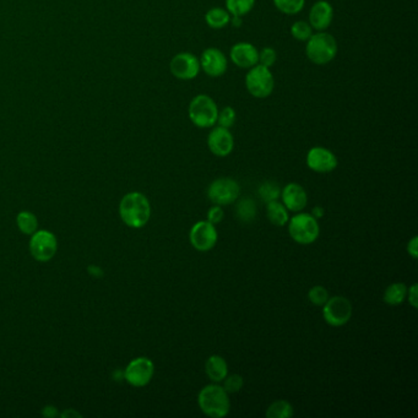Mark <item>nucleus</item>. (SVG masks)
Instances as JSON below:
<instances>
[{
	"instance_id": "nucleus-15",
	"label": "nucleus",
	"mask_w": 418,
	"mask_h": 418,
	"mask_svg": "<svg viewBox=\"0 0 418 418\" xmlns=\"http://www.w3.org/2000/svg\"><path fill=\"white\" fill-rule=\"evenodd\" d=\"M208 146L217 157H226L234 148V139L230 129L215 126L208 136Z\"/></svg>"
},
{
	"instance_id": "nucleus-13",
	"label": "nucleus",
	"mask_w": 418,
	"mask_h": 418,
	"mask_svg": "<svg viewBox=\"0 0 418 418\" xmlns=\"http://www.w3.org/2000/svg\"><path fill=\"white\" fill-rule=\"evenodd\" d=\"M199 60L200 68L210 78H220L228 69V60L225 53L215 47L206 48Z\"/></svg>"
},
{
	"instance_id": "nucleus-14",
	"label": "nucleus",
	"mask_w": 418,
	"mask_h": 418,
	"mask_svg": "<svg viewBox=\"0 0 418 418\" xmlns=\"http://www.w3.org/2000/svg\"><path fill=\"white\" fill-rule=\"evenodd\" d=\"M339 164L333 151L325 147L316 146L307 153V166L317 173H330Z\"/></svg>"
},
{
	"instance_id": "nucleus-2",
	"label": "nucleus",
	"mask_w": 418,
	"mask_h": 418,
	"mask_svg": "<svg viewBox=\"0 0 418 418\" xmlns=\"http://www.w3.org/2000/svg\"><path fill=\"white\" fill-rule=\"evenodd\" d=\"M198 404L200 410L209 417H226L231 411L228 393L220 385L211 384L205 386L199 393Z\"/></svg>"
},
{
	"instance_id": "nucleus-19",
	"label": "nucleus",
	"mask_w": 418,
	"mask_h": 418,
	"mask_svg": "<svg viewBox=\"0 0 418 418\" xmlns=\"http://www.w3.org/2000/svg\"><path fill=\"white\" fill-rule=\"evenodd\" d=\"M205 372L212 382L221 383L228 374L227 362L225 361V358L217 356V355L209 357L208 361L205 363Z\"/></svg>"
},
{
	"instance_id": "nucleus-34",
	"label": "nucleus",
	"mask_w": 418,
	"mask_h": 418,
	"mask_svg": "<svg viewBox=\"0 0 418 418\" xmlns=\"http://www.w3.org/2000/svg\"><path fill=\"white\" fill-rule=\"evenodd\" d=\"M223 217H225V214H223V210L220 205L212 206L208 212V221L211 222L212 225L220 223L221 221L223 220Z\"/></svg>"
},
{
	"instance_id": "nucleus-20",
	"label": "nucleus",
	"mask_w": 418,
	"mask_h": 418,
	"mask_svg": "<svg viewBox=\"0 0 418 418\" xmlns=\"http://www.w3.org/2000/svg\"><path fill=\"white\" fill-rule=\"evenodd\" d=\"M231 17V14L227 12L226 9L216 6L208 10L205 15V21L211 29L221 30L225 29L227 25H230Z\"/></svg>"
},
{
	"instance_id": "nucleus-10",
	"label": "nucleus",
	"mask_w": 418,
	"mask_h": 418,
	"mask_svg": "<svg viewBox=\"0 0 418 418\" xmlns=\"http://www.w3.org/2000/svg\"><path fill=\"white\" fill-rule=\"evenodd\" d=\"M170 70L175 79L189 81L195 79L200 73V60L192 53H178L170 60Z\"/></svg>"
},
{
	"instance_id": "nucleus-23",
	"label": "nucleus",
	"mask_w": 418,
	"mask_h": 418,
	"mask_svg": "<svg viewBox=\"0 0 418 418\" xmlns=\"http://www.w3.org/2000/svg\"><path fill=\"white\" fill-rule=\"evenodd\" d=\"M236 215L238 220L244 223H250L256 217V205L254 200L249 198L241 199L236 206Z\"/></svg>"
},
{
	"instance_id": "nucleus-18",
	"label": "nucleus",
	"mask_w": 418,
	"mask_h": 418,
	"mask_svg": "<svg viewBox=\"0 0 418 418\" xmlns=\"http://www.w3.org/2000/svg\"><path fill=\"white\" fill-rule=\"evenodd\" d=\"M283 205L286 209L294 212H300L305 209L308 203V195L305 192V188L300 187L297 183H289L283 188Z\"/></svg>"
},
{
	"instance_id": "nucleus-5",
	"label": "nucleus",
	"mask_w": 418,
	"mask_h": 418,
	"mask_svg": "<svg viewBox=\"0 0 418 418\" xmlns=\"http://www.w3.org/2000/svg\"><path fill=\"white\" fill-rule=\"evenodd\" d=\"M245 87L255 98L264 100L270 96L275 87V80L270 68L256 64L253 68L248 69L245 75Z\"/></svg>"
},
{
	"instance_id": "nucleus-1",
	"label": "nucleus",
	"mask_w": 418,
	"mask_h": 418,
	"mask_svg": "<svg viewBox=\"0 0 418 418\" xmlns=\"http://www.w3.org/2000/svg\"><path fill=\"white\" fill-rule=\"evenodd\" d=\"M119 215L126 226L142 228L150 220L151 206L142 192H129L120 201Z\"/></svg>"
},
{
	"instance_id": "nucleus-33",
	"label": "nucleus",
	"mask_w": 418,
	"mask_h": 418,
	"mask_svg": "<svg viewBox=\"0 0 418 418\" xmlns=\"http://www.w3.org/2000/svg\"><path fill=\"white\" fill-rule=\"evenodd\" d=\"M277 53L272 47H265L259 51L260 65H264L266 68H272V65L276 63Z\"/></svg>"
},
{
	"instance_id": "nucleus-30",
	"label": "nucleus",
	"mask_w": 418,
	"mask_h": 418,
	"mask_svg": "<svg viewBox=\"0 0 418 418\" xmlns=\"http://www.w3.org/2000/svg\"><path fill=\"white\" fill-rule=\"evenodd\" d=\"M236 119H237V113H236L234 108L227 106V107L222 108L221 111H219L216 124H219V126H222V128L230 129L236 123Z\"/></svg>"
},
{
	"instance_id": "nucleus-17",
	"label": "nucleus",
	"mask_w": 418,
	"mask_h": 418,
	"mask_svg": "<svg viewBox=\"0 0 418 418\" xmlns=\"http://www.w3.org/2000/svg\"><path fill=\"white\" fill-rule=\"evenodd\" d=\"M333 8L327 0H319L314 3L309 12V21L311 29L316 31H325L333 23Z\"/></svg>"
},
{
	"instance_id": "nucleus-6",
	"label": "nucleus",
	"mask_w": 418,
	"mask_h": 418,
	"mask_svg": "<svg viewBox=\"0 0 418 418\" xmlns=\"http://www.w3.org/2000/svg\"><path fill=\"white\" fill-rule=\"evenodd\" d=\"M289 236L298 244L314 243L320 234L317 219L309 214H298L289 221Z\"/></svg>"
},
{
	"instance_id": "nucleus-36",
	"label": "nucleus",
	"mask_w": 418,
	"mask_h": 418,
	"mask_svg": "<svg viewBox=\"0 0 418 418\" xmlns=\"http://www.w3.org/2000/svg\"><path fill=\"white\" fill-rule=\"evenodd\" d=\"M407 253L412 256L413 259H417L418 256V237H413L407 244Z\"/></svg>"
},
{
	"instance_id": "nucleus-35",
	"label": "nucleus",
	"mask_w": 418,
	"mask_h": 418,
	"mask_svg": "<svg viewBox=\"0 0 418 418\" xmlns=\"http://www.w3.org/2000/svg\"><path fill=\"white\" fill-rule=\"evenodd\" d=\"M407 297H408V303L412 305L413 308L418 307V296H417V285L415 283L410 289H407Z\"/></svg>"
},
{
	"instance_id": "nucleus-8",
	"label": "nucleus",
	"mask_w": 418,
	"mask_h": 418,
	"mask_svg": "<svg viewBox=\"0 0 418 418\" xmlns=\"http://www.w3.org/2000/svg\"><path fill=\"white\" fill-rule=\"evenodd\" d=\"M241 194V187L232 178H219L210 184L208 197L215 205L226 206L237 201Z\"/></svg>"
},
{
	"instance_id": "nucleus-7",
	"label": "nucleus",
	"mask_w": 418,
	"mask_h": 418,
	"mask_svg": "<svg viewBox=\"0 0 418 418\" xmlns=\"http://www.w3.org/2000/svg\"><path fill=\"white\" fill-rule=\"evenodd\" d=\"M322 317L329 325L339 328L350 322L352 317V305L350 300L342 296H335L329 298L322 305Z\"/></svg>"
},
{
	"instance_id": "nucleus-16",
	"label": "nucleus",
	"mask_w": 418,
	"mask_h": 418,
	"mask_svg": "<svg viewBox=\"0 0 418 418\" xmlns=\"http://www.w3.org/2000/svg\"><path fill=\"white\" fill-rule=\"evenodd\" d=\"M230 58L234 65L238 68H253L259 63V51L255 45L248 42L236 43L230 51Z\"/></svg>"
},
{
	"instance_id": "nucleus-24",
	"label": "nucleus",
	"mask_w": 418,
	"mask_h": 418,
	"mask_svg": "<svg viewBox=\"0 0 418 418\" xmlns=\"http://www.w3.org/2000/svg\"><path fill=\"white\" fill-rule=\"evenodd\" d=\"M255 0H226V10L231 16L243 17L253 10Z\"/></svg>"
},
{
	"instance_id": "nucleus-12",
	"label": "nucleus",
	"mask_w": 418,
	"mask_h": 418,
	"mask_svg": "<svg viewBox=\"0 0 418 418\" xmlns=\"http://www.w3.org/2000/svg\"><path fill=\"white\" fill-rule=\"evenodd\" d=\"M217 231L215 225L209 221H199L190 230L189 239L192 247L199 252H209L217 243Z\"/></svg>"
},
{
	"instance_id": "nucleus-9",
	"label": "nucleus",
	"mask_w": 418,
	"mask_h": 418,
	"mask_svg": "<svg viewBox=\"0 0 418 418\" xmlns=\"http://www.w3.org/2000/svg\"><path fill=\"white\" fill-rule=\"evenodd\" d=\"M58 242L56 236L50 231H36L30 242L31 254L37 261H48L57 253Z\"/></svg>"
},
{
	"instance_id": "nucleus-38",
	"label": "nucleus",
	"mask_w": 418,
	"mask_h": 418,
	"mask_svg": "<svg viewBox=\"0 0 418 418\" xmlns=\"http://www.w3.org/2000/svg\"><path fill=\"white\" fill-rule=\"evenodd\" d=\"M313 216L314 217H319V216H322V212H324V210L320 209V208H316V209L313 210Z\"/></svg>"
},
{
	"instance_id": "nucleus-25",
	"label": "nucleus",
	"mask_w": 418,
	"mask_h": 418,
	"mask_svg": "<svg viewBox=\"0 0 418 418\" xmlns=\"http://www.w3.org/2000/svg\"><path fill=\"white\" fill-rule=\"evenodd\" d=\"M294 416V406L286 400H277L272 402L266 410L267 418H289Z\"/></svg>"
},
{
	"instance_id": "nucleus-11",
	"label": "nucleus",
	"mask_w": 418,
	"mask_h": 418,
	"mask_svg": "<svg viewBox=\"0 0 418 418\" xmlns=\"http://www.w3.org/2000/svg\"><path fill=\"white\" fill-rule=\"evenodd\" d=\"M155 373L153 361L146 357H139L130 362L125 369L124 377L130 385L135 388H142L148 384Z\"/></svg>"
},
{
	"instance_id": "nucleus-28",
	"label": "nucleus",
	"mask_w": 418,
	"mask_h": 418,
	"mask_svg": "<svg viewBox=\"0 0 418 418\" xmlns=\"http://www.w3.org/2000/svg\"><path fill=\"white\" fill-rule=\"evenodd\" d=\"M291 34H292L294 40L300 41V42H307L313 34L311 23L308 21H303V20L296 21L291 26Z\"/></svg>"
},
{
	"instance_id": "nucleus-22",
	"label": "nucleus",
	"mask_w": 418,
	"mask_h": 418,
	"mask_svg": "<svg viewBox=\"0 0 418 418\" xmlns=\"http://www.w3.org/2000/svg\"><path fill=\"white\" fill-rule=\"evenodd\" d=\"M407 286L405 283H391L388 289H385L383 300L389 305H399L404 303L407 298Z\"/></svg>"
},
{
	"instance_id": "nucleus-26",
	"label": "nucleus",
	"mask_w": 418,
	"mask_h": 418,
	"mask_svg": "<svg viewBox=\"0 0 418 418\" xmlns=\"http://www.w3.org/2000/svg\"><path fill=\"white\" fill-rule=\"evenodd\" d=\"M277 10L285 15H297L305 6V0H272Z\"/></svg>"
},
{
	"instance_id": "nucleus-29",
	"label": "nucleus",
	"mask_w": 418,
	"mask_h": 418,
	"mask_svg": "<svg viewBox=\"0 0 418 418\" xmlns=\"http://www.w3.org/2000/svg\"><path fill=\"white\" fill-rule=\"evenodd\" d=\"M259 195L266 204L270 203L281 197V189L274 182H265L264 184L260 186Z\"/></svg>"
},
{
	"instance_id": "nucleus-4",
	"label": "nucleus",
	"mask_w": 418,
	"mask_h": 418,
	"mask_svg": "<svg viewBox=\"0 0 418 418\" xmlns=\"http://www.w3.org/2000/svg\"><path fill=\"white\" fill-rule=\"evenodd\" d=\"M219 111L220 109L212 97L208 95H198L189 103L188 116L195 126L201 129H208L216 124Z\"/></svg>"
},
{
	"instance_id": "nucleus-31",
	"label": "nucleus",
	"mask_w": 418,
	"mask_h": 418,
	"mask_svg": "<svg viewBox=\"0 0 418 418\" xmlns=\"http://www.w3.org/2000/svg\"><path fill=\"white\" fill-rule=\"evenodd\" d=\"M329 292L328 289L322 286H314L313 289H309L308 292V300H311V303L318 307H322L328 302Z\"/></svg>"
},
{
	"instance_id": "nucleus-21",
	"label": "nucleus",
	"mask_w": 418,
	"mask_h": 418,
	"mask_svg": "<svg viewBox=\"0 0 418 418\" xmlns=\"http://www.w3.org/2000/svg\"><path fill=\"white\" fill-rule=\"evenodd\" d=\"M266 215L269 221L276 226H285L289 221V212L283 204L277 200L270 201L266 205Z\"/></svg>"
},
{
	"instance_id": "nucleus-32",
	"label": "nucleus",
	"mask_w": 418,
	"mask_h": 418,
	"mask_svg": "<svg viewBox=\"0 0 418 418\" xmlns=\"http://www.w3.org/2000/svg\"><path fill=\"white\" fill-rule=\"evenodd\" d=\"M222 382H223V389L226 390L228 394L238 393L243 388L244 380L239 374H231V375L227 374L226 378Z\"/></svg>"
},
{
	"instance_id": "nucleus-37",
	"label": "nucleus",
	"mask_w": 418,
	"mask_h": 418,
	"mask_svg": "<svg viewBox=\"0 0 418 418\" xmlns=\"http://www.w3.org/2000/svg\"><path fill=\"white\" fill-rule=\"evenodd\" d=\"M230 23H232V26H234V28H239V26H242V17L232 16Z\"/></svg>"
},
{
	"instance_id": "nucleus-3",
	"label": "nucleus",
	"mask_w": 418,
	"mask_h": 418,
	"mask_svg": "<svg viewBox=\"0 0 418 418\" xmlns=\"http://www.w3.org/2000/svg\"><path fill=\"white\" fill-rule=\"evenodd\" d=\"M338 51L339 47L335 37L325 31L311 34L305 45L307 57L317 65H327L333 62L338 56Z\"/></svg>"
},
{
	"instance_id": "nucleus-27",
	"label": "nucleus",
	"mask_w": 418,
	"mask_h": 418,
	"mask_svg": "<svg viewBox=\"0 0 418 418\" xmlns=\"http://www.w3.org/2000/svg\"><path fill=\"white\" fill-rule=\"evenodd\" d=\"M17 226L19 230L25 233V234H30L32 236L34 232L37 231V226H38V222H37V217L31 214L29 211H23L17 215Z\"/></svg>"
}]
</instances>
